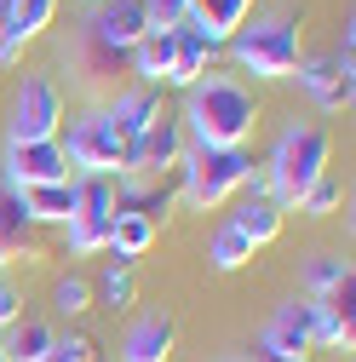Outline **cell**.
<instances>
[{
    "instance_id": "6da1fadb",
    "label": "cell",
    "mask_w": 356,
    "mask_h": 362,
    "mask_svg": "<svg viewBox=\"0 0 356 362\" xmlns=\"http://www.w3.org/2000/svg\"><path fill=\"white\" fill-rule=\"evenodd\" d=\"M259 93L236 75V69H207L184 86V104H178V127H184L190 144L207 150H236L253 139L259 127Z\"/></svg>"
},
{
    "instance_id": "7a4b0ae2",
    "label": "cell",
    "mask_w": 356,
    "mask_h": 362,
    "mask_svg": "<svg viewBox=\"0 0 356 362\" xmlns=\"http://www.w3.org/2000/svg\"><path fill=\"white\" fill-rule=\"evenodd\" d=\"M328 161H333L328 127H316V121H287V127L276 132L271 156L259 161V173H264V196H271L282 213L299 207V196L328 173Z\"/></svg>"
},
{
    "instance_id": "3957f363",
    "label": "cell",
    "mask_w": 356,
    "mask_h": 362,
    "mask_svg": "<svg viewBox=\"0 0 356 362\" xmlns=\"http://www.w3.org/2000/svg\"><path fill=\"white\" fill-rule=\"evenodd\" d=\"M225 52L236 64V75L247 81H293L299 58H304V29H299V12H259L253 23H242Z\"/></svg>"
},
{
    "instance_id": "277c9868",
    "label": "cell",
    "mask_w": 356,
    "mask_h": 362,
    "mask_svg": "<svg viewBox=\"0 0 356 362\" xmlns=\"http://www.w3.org/2000/svg\"><path fill=\"white\" fill-rule=\"evenodd\" d=\"M178 202H184L190 213H218L225 202H236L247 185H253V150L236 144V150H207V144H190L184 156H178Z\"/></svg>"
},
{
    "instance_id": "5b68a950",
    "label": "cell",
    "mask_w": 356,
    "mask_h": 362,
    "mask_svg": "<svg viewBox=\"0 0 356 362\" xmlns=\"http://www.w3.org/2000/svg\"><path fill=\"white\" fill-rule=\"evenodd\" d=\"M58 150L75 173H126V139L115 132V121L104 115V104L69 115V127L58 132Z\"/></svg>"
},
{
    "instance_id": "8992f818",
    "label": "cell",
    "mask_w": 356,
    "mask_h": 362,
    "mask_svg": "<svg viewBox=\"0 0 356 362\" xmlns=\"http://www.w3.org/2000/svg\"><path fill=\"white\" fill-rule=\"evenodd\" d=\"M58 132H64V86L29 69L6 110V144H40V139H58Z\"/></svg>"
},
{
    "instance_id": "52a82bcc",
    "label": "cell",
    "mask_w": 356,
    "mask_h": 362,
    "mask_svg": "<svg viewBox=\"0 0 356 362\" xmlns=\"http://www.w3.org/2000/svg\"><path fill=\"white\" fill-rule=\"evenodd\" d=\"M293 81H299V93L316 104L322 115H345V110H350V98H356V58H350V52L299 58Z\"/></svg>"
},
{
    "instance_id": "ba28073f",
    "label": "cell",
    "mask_w": 356,
    "mask_h": 362,
    "mask_svg": "<svg viewBox=\"0 0 356 362\" xmlns=\"http://www.w3.org/2000/svg\"><path fill=\"white\" fill-rule=\"evenodd\" d=\"M172 351H178V316L167 305H144L121 328L115 362H172Z\"/></svg>"
},
{
    "instance_id": "9c48e42d",
    "label": "cell",
    "mask_w": 356,
    "mask_h": 362,
    "mask_svg": "<svg viewBox=\"0 0 356 362\" xmlns=\"http://www.w3.org/2000/svg\"><path fill=\"white\" fill-rule=\"evenodd\" d=\"M184 150H190V139H184V127H178V115L161 110V115L138 132V139L126 144V173H138V178H167Z\"/></svg>"
},
{
    "instance_id": "30bf717a",
    "label": "cell",
    "mask_w": 356,
    "mask_h": 362,
    "mask_svg": "<svg viewBox=\"0 0 356 362\" xmlns=\"http://www.w3.org/2000/svg\"><path fill=\"white\" fill-rule=\"evenodd\" d=\"M58 178H69V161H64L58 139H40V144H6V156H0V185H12V190L58 185Z\"/></svg>"
},
{
    "instance_id": "8fae6325",
    "label": "cell",
    "mask_w": 356,
    "mask_h": 362,
    "mask_svg": "<svg viewBox=\"0 0 356 362\" xmlns=\"http://www.w3.org/2000/svg\"><path fill=\"white\" fill-rule=\"evenodd\" d=\"M310 351H316V345H310V316H304V299H282L271 316H264L253 356H259V362H276V356H310Z\"/></svg>"
},
{
    "instance_id": "7c38bea8",
    "label": "cell",
    "mask_w": 356,
    "mask_h": 362,
    "mask_svg": "<svg viewBox=\"0 0 356 362\" xmlns=\"http://www.w3.org/2000/svg\"><path fill=\"white\" fill-rule=\"evenodd\" d=\"M350 293H356V282H345V288L328 293V299H304L310 345H316V351H350V345H356V310H350Z\"/></svg>"
},
{
    "instance_id": "4fadbf2b",
    "label": "cell",
    "mask_w": 356,
    "mask_h": 362,
    "mask_svg": "<svg viewBox=\"0 0 356 362\" xmlns=\"http://www.w3.org/2000/svg\"><path fill=\"white\" fill-rule=\"evenodd\" d=\"M81 29L93 35L98 47H109V52H132V40L150 29V18H144V0H98Z\"/></svg>"
},
{
    "instance_id": "5bb4252c",
    "label": "cell",
    "mask_w": 356,
    "mask_h": 362,
    "mask_svg": "<svg viewBox=\"0 0 356 362\" xmlns=\"http://www.w3.org/2000/svg\"><path fill=\"white\" fill-rule=\"evenodd\" d=\"M282 207L271 202V196H264V173H253V185L242 190V202H236V213H230V224H236V230L253 242V253L259 247H271L276 236H282Z\"/></svg>"
},
{
    "instance_id": "9a60e30c",
    "label": "cell",
    "mask_w": 356,
    "mask_h": 362,
    "mask_svg": "<svg viewBox=\"0 0 356 362\" xmlns=\"http://www.w3.org/2000/svg\"><path fill=\"white\" fill-rule=\"evenodd\" d=\"M104 115L115 121V132L132 144V139H138V132L161 115V93H155V86H138V81H132V86H115V93L104 98Z\"/></svg>"
},
{
    "instance_id": "2e32d148",
    "label": "cell",
    "mask_w": 356,
    "mask_h": 362,
    "mask_svg": "<svg viewBox=\"0 0 356 362\" xmlns=\"http://www.w3.org/2000/svg\"><path fill=\"white\" fill-rule=\"evenodd\" d=\"M218 52H225V47H218V40H207V35L184 18V23L172 29V81H167V86H178V93H184L196 75H207V69H213V58H218Z\"/></svg>"
},
{
    "instance_id": "e0dca14e",
    "label": "cell",
    "mask_w": 356,
    "mask_h": 362,
    "mask_svg": "<svg viewBox=\"0 0 356 362\" xmlns=\"http://www.w3.org/2000/svg\"><path fill=\"white\" fill-rule=\"evenodd\" d=\"M35 230L40 224L23 213V196L12 185H0V270L18 259H35Z\"/></svg>"
},
{
    "instance_id": "ac0fdd59",
    "label": "cell",
    "mask_w": 356,
    "mask_h": 362,
    "mask_svg": "<svg viewBox=\"0 0 356 362\" xmlns=\"http://www.w3.org/2000/svg\"><path fill=\"white\" fill-rule=\"evenodd\" d=\"M126 69L138 86H161L172 81V29H144L138 40H132V52H126Z\"/></svg>"
},
{
    "instance_id": "d6986e66",
    "label": "cell",
    "mask_w": 356,
    "mask_h": 362,
    "mask_svg": "<svg viewBox=\"0 0 356 362\" xmlns=\"http://www.w3.org/2000/svg\"><path fill=\"white\" fill-rule=\"evenodd\" d=\"M172 207V190L161 178H138V173H115V213H138L150 224H161Z\"/></svg>"
},
{
    "instance_id": "ffe728a7",
    "label": "cell",
    "mask_w": 356,
    "mask_h": 362,
    "mask_svg": "<svg viewBox=\"0 0 356 362\" xmlns=\"http://www.w3.org/2000/svg\"><path fill=\"white\" fill-rule=\"evenodd\" d=\"M0 345H6L12 362H47L52 345H58V328L47 322V316H18V322L0 334Z\"/></svg>"
},
{
    "instance_id": "44dd1931",
    "label": "cell",
    "mask_w": 356,
    "mask_h": 362,
    "mask_svg": "<svg viewBox=\"0 0 356 362\" xmlns=\"http://www.w3.org/2000/svg\"><path fill=\"white\" fill-rule=\"evenodd\" d=\"M247 18H253V0H190V23L207 40H218V47H225Z\"/></svg>"
},
{
    "instance_id": "7402d4cb",
    "label": "cell",
    "mask_w": 356,
    "mask_h": 362,
    "mask_svg": "<svg viewBox=\"0 0 356 362\" xmlns=\"http://www.w3.org/2000/svg\"><path fill=\"white\" fill-rule=\"evenodd\" d=\"M23 196V213L35 218V224H64L75 218V178H58V185H29V190H18Z\"/></svg>"
},
{
    "instance_id": "603a6c76",
    "label": "cell",
    "mask_w": 356,
    "mask_h": 362,
    "mask_svg": "<svg viewBox=\"0 0 356 362\" xmlns=\"http://www.w3.org/2000/svg\"><path fill=\"white\" fill-rule=\"evenodd\" d=\"M155 236H161V224H150V218H138V213H115V218H109V259H115V264H138V259L155 247Z\"/></svg>"
},
{
    "instance_id": "cb8c5ba5",
    "label": "cell",
    "mask_w": 356,
    "mask_h": 362,
    "mask_svg": "<svg viewBox=\"0 0 356 362\" xmlns=\"http://www.w3.org/2000/svg\"><path fill=\"white\" fill-rule=\"evenodd\" d=\"M345 282H356V276H350V259H339V253H304V259H299V288H304V299H328V293H339Z\"/></svg>"
},
{
    "instance_id": "d4e9b609",
    "label": "cell",
    "mask_w": 356,
    "mask_h": 362,
    "mask_svg": "<svg viewBox=\"0 0 356 362\" xmlns=\"http://www.w3.org/2000/svg\"><path fill=\"white\" fill-rule=\"evenodd\" d=\"M58 18V0H6V12H0V35H12V40H40L52 29Z\"/></svg>"
},
{
    "instance_id": "484cf974",
    "label": "cell",
    "mask_w": 356,
    "mask_h": 362,
    "mask_svg": "<svg viewBox=\"0 0 356 362\" xmlns=\"http://www.w3.org/2000/svg\"><path fill=\"white\" fill-rule=\"evenodd\" d=\"M75 218H115V178L75 173Z\"/></svg>"
},
{
    "instance_id": "4316f807",
    "label": "cell",
    "mask_w": 356,
    "mask_h": 362,
    "mask_svg": "<svg viewBox=\"0 0 356 362\" xmlns=\"http://www.w3.org/2000/svg\"><path fill=\"white\" fill-rule=\"evenodd\" d=\"M247 259H253V242L236 230V224H230V218H225V224H213V236H207V264L230 276V270H242Z\"/></svg>"
},
{
    "instance_id": "83f0119b",
    "label": "cell",
    "mask_w": 356,
    "mask_h": 362,
    "mask_svg": "<svg viewBox=\"0 0 356 362\" xmlns=\"http://www.w3.org/2000/svg\"><path fill=\"white\" fill-rule=\"evenodd\" d=\"M93 299L104 310H132V299H138V282H132V264H104V276L93 282Z\"/></svg>"
},
{
    "instance_id": "f1b7e54d",
    "label": "cell",
    "mask_w": 356,
    "mask_h": 362,
    "mask_svg": "<svg viewBox=\"0 0 356 362\" xmlns=\"http://www.w3.org/2000/svg\"><path fill=\"white\" fill-rule=\"evenodd\" d=\"M64 253H69V259L109 253V218H69V224H64Z\"/></svg>"
},
{
    "instance_id": "f546056e",
    "label": "cell",
    "mask_w": 356,
    "mask_h": 362,
    "mask_svg": "<svg viewBox=\"0 0 356 362\" xmlns=\"http://www.w3.org/2000/svg\"><path fill=\"white\" fill-rule=\"evenodd\" d=\"M52 305H58V316H86L93 310V276H81V270H64V276L52 282Z\"/></svg>"
},
{
    "instance_id": "4dcf8cb0",
    "label": "cell",
    "mask_w": 356,
    "mask_h": 362,
    "mask_svg": "<svg viewBox=\"0 0 356 362\" xmlns=\"http://www.w3.org/2000/svg\"><path fill=\"white\" fill-rule=\"evenodd\" d=\"M339 202H345V185H339L333 173H322L316 185L299 196V213H304V218H333V213H339Z\"/></svg>"
},
{
    "instance_id": "1f68e13d",
    "label": "cell",
    "mask_w": 356,
    "mask_h": 362,
    "mask_svg": "<svg viewBox=\"0 0 356 362\" xmlns=\"http://www.w3.org/2000/svg\"><path fill=\"white\" fill-rule=\"evenodd\" d=\"M47 362H104V356H98V339L93 334H75L69 328V334H58V345H52Z\"/></svg>"
},
{
    "instance_id": "d6a6232c",
    "label": "cell",
    "mask_w": 356,
    "mask_h": 362,
    "mask_svg": "<svg viewBox=\"0 0 356 362\" xmlns=\"http://www.w3.org/2000/svg\"><path fill=\"white\" fill-rule=\"evenodd\" d=\"M144 18H150V29H178L190 18V0H144Z\"/></svg>"
},
{
    "instance_id": "836d02e7",
    "label": "cell",
    "mask_w": 356,
    "mask_h": 362,
    "mask_svg": "<svg viewBox=\"0 0 356 362\" xmlns=\"http://www.w3.org/2000/svg\"><path fill=\"white\" fill-rule=\"evenodd\" d=\"M18 316H23V293H18L6 276H0V334H6V328L18 322Z\"/></svg>"
},
{
    "instance_id": "e575fe53",
    "label": "cell",
    "mask_w": 356,
    "mask_h": 362,
    "mask_svg": "<svg viewBox=\"0 0 356 362\" xmlns=\"http://www.w3.org/2000/svg\"><path fill=\"white\" fill-rule=\"evenodd\" d=\"M218 362H259V356H242V351H230V356H218Z\"/></svg>"
},
{
    "instance_id": "d590c367",
    "label": "cell",
    "mask_w": 356,
    "mask_h": 362,
    "mask_svg": "<svg viewBox=\"0 0 356 362\" xmlns=\"http://www.w3.org/2000/svg\"><path fill=\"white\" fill-rule=\"evenodd\" d=\"M0 362H12V356H6V345H0Z\"/></svg>"
},
{
    "instance_id": "8d00e7d4",
    "label": "cell",
    "mask_w": 356,
    "mask_h": 362,
    "mask_svg": "<svg viewBox=\"0 0 356 362\" xmlns=\"http://www.w3.org/2000/svg\"><path fill=\"white\" fill-rule=\"evenodd\" d=\"M0 12H6V0H0Z\"/></svg>"
},
{
    "instance_id": "74e56055",
    "label": "cell",
    "mask_w": 356,
    "mask_h": 362,
    "mask_svg": "<svg viewBox=\"0 0 356 362\" xmlns=\"http://www.w3.org/2000/svg\"><path fill=\"white\" fill-rule=\"evenodd\" d=\"M86 6H98V0H86Z\"/></svg>"
}]
</instances>
